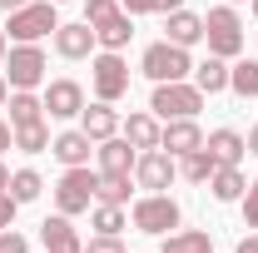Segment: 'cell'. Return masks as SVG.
I'll return each instance as SVG.
<instances>
[{
	"label": "cell",
	"instance_id": "cell-1",
	"mask_svg": "<svg viewBox=\"0 0 258 253\" xmlns=\"http://www.w3.org/2000/svg\"><path fill=\"white\" fill-rule=\"evenodd\" d=\"M204 40H209V55L219 60H238L243 55V20L233 5H214L204 15Z\"/></svg>",
	"mask_w": 258,
	"mask_h": 253
},
{
	"label": "cell",
	"instance_id": "cell-2",
	"mask_svg": "<svg viewBox=\"0 0 258 253\" xmlns=\"http://www.w3.org/2000/svg\"><path fill=\"white\" fill-rule=\"evenodd\" d=\"M204 109V90L189 85V80H169V85H154V99H149V114L154 119H194Z\"/></svg>",
	"mask_w": 258,
	"mask_h": 253
},
{
	"label": "cell",
	"instance_id": "cell-3",
	"mask_svg": "<svg viewBox=\"0 0 258 253\" xmlns=\"http://www.w3.org/2000/svg\"><path fill=\"white\" fill-rule=\"evenodd\" d=\"M10 40H20V45H40L45 35L60 30V15H55V5L50 0H30V5H20V10H10Z\"/></svg>",
	"mask_w": 258,
	"mask_h": 253
},
{
	"label": "cell",
	"instance_id": "cell-4",
	"mask_svg": "<svg viewBox=\"0 0 258 253\" xmlns=\"http://www.w3.org/2000/svg\"><path fill=\"white\" fill-rule=\"evenodd\" d=\"M139 70H144L154 85H169V80H189V75H194V60H189L184 45L159 40V45H149V50L139 55Z\"/></svg>",
	"mask_w": 258,
	"mask_h": 253
},
{
	"label": "cell",
	"instance_id": "cell-5",
	"mask_svg": "<svg viewBox=\"0 0 258 253\" xmlns=\"http://www.w3.org/2000/svg\"><path fill=\"white\" fill-rule=\"evenodd\" d=\"M95 184H99V174L90 169V164H80V169H64L60 174V184H55V209L60 214H90V204H95Z\"/></svg>",
	"mask_w": 258,
	"mask_h": 253
},
{
	"label": "cell",
	"instance_id": "cell-6",
	"mask_svg": "<svg viewBox=\"0 0 258 253\" xmlns=\"http://www.w3.org/2000/svg\"><path fill=\"white\" fill-rule=\"evenodd\" d=\"M90 80H95V99L104 104H119L129 95V65L119 50H99L95 65H90Z\"/></svg>",
	"mask_w": 258,
	"mask_h": 253
},
{
	"label": "cell",
	"instance_id": "cell-7",
	"mask_svg": "<svg viewBox=\"0 0 258 253\" xmlns=\"http://www.w3.org/2000/svg\"><path fill=\"white\" fill-rule=\"evenodd\" d=\"M129 219H134L139 233H159V238H164V233H174V228H179L184 209H179L169 194H144V199L134 204V214H129Z\"/></svg>",
	"mask_w": 258,
	"mask_h": 253
},
{
	"label": "cell",
	"instance_id": "cell-8",
	"mask_svg": "<svg viewBox=\"0 0 258 253\" xmlns=\"http://www.w3.org/2000/svg\"><path fill=\"white\" fill-rule=\"evenodd\" d=\"M45 50L40 45H15L10 55H5V80H10V90H35V85H45Z\"/></svg>",
	"mask_w": 258,
	"mask_h": 253
},
{
	"label": "cell",
	"instance_id": "cell-9",
	"mask_svg": "<svg viewBox=\"0 0 258 253\" xmlns=\"http://www.w3.org/2000/svg\"><path fill=\"white\" fill-rule=\"evenodd\" d=\"M174 179H179V159L169 154V149H144V154L134 159V184H139V189L164 194Z\"/></svg>",
	"mask_w": 258,
	"mask_h": 253
},
{
	"label": "cell",
	"instance_id": "cell-10",
	"mask_svg": "<svg viewBox=\"0 0 258 253\" xmlns=\"http://www.w3.org/2000/svg\"><path fill=\"white\" fill-rule=\"evenodd\" d=\"M40 99H45L50 119H80V109H85V85H80V80H50Z\"/></svg>",
	"mask_w": 258,
	"mask_h": 253
},
{
	"label": "cell",
	"instance_id": "cell-11",
	"mask_svg": "<svg viewBox=\"0 0 258 253\" xmlns=\"http://www.w3.org/2000/svg\"><path fill=\"white\" fill-rule=\"evenodd\" d=\"M159 149H169L174 159H184V154H194V149H204V129L194 124V119H164Z\"/></svg>",
	"mask_w": 258,
	"mask_h": 253
},
{
	"label": "cell",
	"instance_id": "cell-12",
	"mask_svg": "<svg viewBox=\"0 0 258 253\" xmlns=\"http://www.w3.org/2000/svg\"><path fill=\"white\" fill-rule=\"evenodd\" d=\"M50 154L60 159L64 169H80V164H90V154H95V139L85 129H64V134L50 139Z\"/></svg>",
	"mask_w": 258,
	"mask_h": 253
},
{
	"label": "cell",
	"instance_id": "cell-13",
	"mask_svg": "<svg viewBox=\"0 0 258 253\" xmlns=\"http://www.w3.org/2000/svg\"><path fill=\"white\" fill-rule=\"evenodd\" d=\"M40 243H45V253H85V243H80L70 214H55V219L40 223Z\"/></svg>",
	"mask_w": 258,
	"mask_h": 253
},
{
	"label": "cell",
	"instance_id": "cell-14",
	"mask_svg": "<svg viewBox=\"0 0 258 253\" xmlns=\"http://www.w3.org/2000/svg\"><path fill=\"white\" fill-rule=\"evenodd\" d=\"M80 129H85V134H90L95 144L114 139V134H119V114H114V104H104V99L85 104V109H80Z\"/></svg>",
	"mask_w": 258,
	"mask_h": 253
},
{
	"label": "cell",
	"instance_id": "cell-15",
	"mask_svg": "<svg viewBox=\"0 0 258 253\" xmlns=\"http://www.w3.org/2000/svg\"><path fill=\"white\" fill-rule=\"evenodd\" d=\"M95 154H99V174H134V159H139V149L129 144L124 134H114V139L95 144Z\"/></svg>",
	"mask_w": 258,
	"mask_h": 253
},
{
	"label": "cell",
	"instance_id": "cell-16",
	"mask_svg": "<svg viewBox=\"0 0 258 253\" xmlns=\"http://www.w3.org/2000/svg\"><path fill=\"white\" fill-rule=\"evenodd\" d=\"M95 30H90V25H85V20H80V25H60V30H55V50H60L64 60H90V55H95Z\"/></svg>",
	"mask_w": 258,
	"mask_h": 253
},
{
	"label": "cell",
	"instance_id": "cell-17",
	"mask_svg": "<svg viewBox=\"0 0 258 253\" xmlns=\"http://www.w3.org/2000/svg\"><path fill=\"white\" fill-rule=\"evenodd\" d=\"M164 30H169V45H199L204 40V15H194V10H169L164 15Z\"/></svg>",
	"mask_w": 258,
	"mask_h": 253
},
{
	"label": "cell",
	"instance_id": "cell-18",
	"mask_svg": "<svg viewBox=\"0 0 258 253\" xmlns=\"http://www.w3.org/2000/svg\"><path fill=\"white\" fill-rule=\"evenodd\" d=\"M119 134H124L129 144H134V149L144 154V149H159V134H164V124L154 119V114H144V109H139V114H129L124 124H119Z\"/></svg>",
	"mask_w": 258,
	"mask_h": 253
},
{
	"label": "cell",
	"instance_id": "cell-19",
	"mask_svg": "<svg viewBox=\"0 0 258 253\" xmlns=\"http://www.w3.org/2000/svg\"><path fill=\"white\" fill-rule=\"evenodd\" d=\"M204 149L219 159V164H243V154H248V139H243L238 129H214V134L204 139Z\"/></svg>",
	"mask_w": 258,
	"mask_h": 253
},
{
	"label": "cell",
	"instance_id": "cell-20",
	"mask_svg": "<svg viewBox=\"0 0 258 253\" xmlns=\"http://www.w3.org/2000/svg\"><path fill=\"white\" fill-rule=\"evenodd\" d=\"M209 189H214L219 204H238V199L248 194V179H243V169H238V164H219V169H214V179H209Z\"/></svg>",
	"mask_w": 258,
	"mask_h": 253
},
{
	"label": "cell",
	"instance_id": "cell-21",
	"mask_svg": "<svg viewBox=\"0 0 258 253\" xmlns=\"http://www.w3.org/2000/svg\"><path fill=\"white\" fill-rule=\"evenodd\" d=\"M129 35H134V15H129L124 5H119L109 20H99V25H95V40L104 45V50H124V45H129Z\"/></svg>",
	"mask_w": 258,
	"mask_h": 253
},
{
	"label": "cell",
	"instance_id": "cell-22",
	"mask_svg": "<svg viewBox=\"0 0 258 253\" xmlns=\"http://www.w3.org/2000/svg\"><path fill=\"white\" fill-rule=\"evenodd\" d=\"M5 109H10V129H20V124H35V119H45V99L35 95V90H10Z\"/></svg>",
	"mask_w": 258,
	"mask_h": 253
},
{
	"label": "cell",
	"instance_id": "cell-23",
	"mask_svg": "<svg viewBox=\"0 0 258 253\" xmlns=\"http://www.w3.org/2000/svg\"><path fill=\"white\" fill-rule=\"evenodd\" d=\"M194 85H199L204 95H224V90H228V60L209 55L204 65H194Z\"/></svg>",
	"mask_w": 258,
	"mask_h": 253
},
{
	"label": "cell",
	"instance_id": "cell-24",
	"mask_svg": "<svg viewBox=\"0 0 258 253\" xmlns=\"http://www.w3.org/2000/svg\"><path fill=\"white\" fill-rule=\"evenodd\" d=\"M159 253H214V238L204 228H184V233H164Z\"/></svg>",
	"mask_w": 258,
	"mask_h": 253
},
{
	"label": "cell",
	"instance_id": "cell-25",
	"mask_svg": "<svg viewBox=\"0 0 258 253\" xmlns=\"http://www.w3.org/2000/svg\"><path fill=\"white\" fill-rule=\"evenodd\" d=\"M214 169H219V159L209 154V149H194V154L179 159V174H184L189 184H209V179H214Z\"/></svg>",
	"mask_w": 258,
	"mask_h": 253
},
{
	"label": "cell",
	"instance_id": "cell-26",
	"mask_svg": "<svg viewBox=\"0 0 258 253\" xmlns=\"http://www.w3.org/2000/svg\"><path fill=\"white\" fill-rule=\"evenodd\" d=\"M228 90L238 99H258V60H238L228 70Z\"/></svg>",
	"mask_w": 258,
	"mask_h": 253
},
{
	"label": "cell",
	"instance_id": "cell-27",
	"mask_svg": "<svg viewBox=\"0 0 258 253\" xmlns=\"http://www.w3.org/2000/svg\"><path fill=\"white\" fill-rule=\"evenodd\" d=\"M40 189H45V179H40L35 169H15V174H10V199H15V204H35Z\"/></svg>",
	"mask_w": 258,
	"mask_h": 253
},
{
	"label": "cell",
	"instance_id": "cell-28",
	"mask_svg": "<svg viewBox=\"0 0 258 253\" xmlns=\"http://www.w3.org/2000/svg\"><path fill=\"white\" fill-rule=\"evenodd\" d=\"M95 204H129V174H99Z\"/></svg>",
	"mask_w": 258,
	"mask_h": 253
},
{
	"label": "cell",
	"instance_id": "cell-29",
	"mask_svg": "<svg viewBox=\"0 0 258 253\" xmlns=\"http://www.w3.org/2000/svg\"><path fill=\"white\" fill-rule=\"evenodd\" d=\"M15 149H25V154H45V149H50V129H45V119L15 129Z\"/></svg>",
	"mask_w": 258,
	"mask_h": 253
},
{
	"label": "cell",
	"instance_id": "cell-30",
	"mask_svg": "<svg viewBox=\"0 0 258 253\" xmlns=\"http://www.w3.org/2000/svg\"><path fill=\"white\" fill-rule=\"evenodd\" d=\"M95 233H119V228H124V204H95Z\"/></svg>",
	"mask_w": 258,
	"mask_h": 253
},
{
	"label": "cell",
	"instance_id": "cell-31",
	"mask_svg": "<svg viewBox=\"0 0 258 253\" xmlns=\"http://www.w3.org/2000/svg\"><path fill=\"white\" fill-rule=\"evenodd\" d=\"M114 10H119V0H85V25L95 30L99 20H109Z\"/></svg>",
	"mask_w": 258,
	"mask_h": 253
},
{
	"label": "cell",
	"instance_id": "cell-32",
	"mask_svg": "<svg viewBox=\"0 0 258 253\" xmlns=\"http://www.w3.org/2000/svg\"><path fill=\"white\" fill-rule=\"evenodd\" d=\"M85 253H129V248L119 243V233H95V238L85 243Z\"/></svg>",
	"mask_w": 258,
	"mask_h": 253
},
{
	"label": "cell",
	"instance_id": "cell-33",
	"mask_svg": "<svg viewBox=\"0 0 258 253\" xmlns=\"http://www.w3.org/2000/svg\"><path fill=\"white\" fill-rule=\"evenodd\" d=\"M238 204H243V223H248V228H258V179L248 184V194H243Z\"/></svg>",
	"mask_w": 258,
	"mask_h": 253
},
{
	"label": "cell",
	"instance_id": "cell-34",
	"mask_svg": "<svg viewBox=\"0 0 258 253\" xmlns=\"http://www.w3.org/2000/svg\"><path fill=\"white\" fill-rule=\"evenodd\" d=\"M0 253H30V243H25V233L5 228V233H0Z\"/></svg>",
	"mask_w": 258,
	"mask_h": 253
},
{
	"label": "cell",
	"instance_id": "cell-35",
	"mask_svg": "<svg viewBox=\"0 0 258 253\" xmlns=\"http://www.w3.org/2000/svg\"><path fill=\"white\" fill-rule=\"evenodd\" d=\"M15 209H20V204H15L10 194H0V233H5V228H15Z\"/></svg>",
	"mask_w": 258,
	"mask_h": 253
},
{
	"label": "cell",
	"instance_id": "cell-36",
	"mask_svg": "<svg viewBox=\"0 0 258 253\" xmlns=\"http://www.w3.org/2000/svg\"><path fill=\"white\" fill-rule=\"evenodd\" d=\"M129 15H144V10H154V0H119Z\"/></svg>",
	"mask_w": 258,
	"mask_h": 253
},
{
	"label": "cell",
	"instance_id": "cell-37",
	"mask_svg": "<svg viewBox=\"0 0 258 253\" xmlns=\"http://www.w3.org/2000/svg\"><path fill=\"white\" fill-rule=\"evenodd\" d=\"M5 149H15V129L0 119V154H5Z\"/></svg>",
	"mask_w": 258,
	"mask_h": 253
},
{
	"label": "cell",
	"instance_id": "cell-38",
	"mask_svg": "<svg viewBox=\"0 0 258 253\" xmlns=\"http://www.w3.org/2000/svg\"><path fill=\"white\" fill-rule=\"evenodd\" d=\"M154 10H159V15H169V10H184V0H154Z\"/></svg>",
	"mask_w": 258,
	"mask_h": 253
},
{
	"label": "cell",
	"instance_id": "cell-39",
	"mask_svg": "<svg viewBox=\"0 0 258 253\" xmlns=\"http://www.w3.org/2000/svg\"><path fill=\"white\" fill-rule=\"evenodd\" d=\"M238 253H258V228L248 233V238H243V243H238Z\"/></svg>",
	"mask_w": 258,
	"mask_h": 253
},
{
	"label": "cell",
	"instance_id": "cell-40",
	"mask_svg": "<svg viewBox=\"0 0 258 253\" xmlns=\"http://www.w3.org/2000/svg\"><path fill=\"white\" fill-rule=\"evenodd\" d=\"M5 99H10V80L0 75V109H5Z\"/></svg>",
	"mask_w": 258,
	"mask_h": 253
},
{
	"label": "cell",
	"instance_id": "cell-41",
	"mask_svg": "<svg viewBox=\"0 0 258 253\" xmlns=\"http://www.w3.org/2000/svg\"><path fill=\"white\" fill-rule=\"evenodd\" d=\"M0 194H10V169L0 164Z\"/></svg>",
	"mask_w": 258,
	"mask_h": 253
},
{
	"label": "cell",
	"instance_id": "cell-42",
	"mask_svg": "<svg viewBox=\"0 0 258 253\" xmlns=\"http://www.w3.org/2000/svg\"><path fill=\"white\" fill-rule=\"evenodd\" d=\"M248 154H258V124L248 129Z\"/></svg>",
	"mask_w": 258,
	"mask_h": 253
},
{
	"label": "cell",
	"instance_id": "cell-43",
	"mask_svg": "<svg viewBox=\"0 0 258 253\" xmlns=\"http://www.w3.org/2000/svg\"><path fill=\"white\" fill-rule=\"evenodd\" d=\"M20 5H30V0H0V10H20Z\"/></svg>",
	"mask_w": 258,
	"mask_h": 253
},
{
	"label": "cell",
	"instance_id": "cell-44",
	"mask_svg": "<svg viewBox=\"0 0 258 253\" xmlns=\"http://www.w3.org/2000/svg\"><path fill=\"white\" fill-rule=\"evenodd\" d=\"M0 60H5V35H0Z\"/></svg>",
	"mask_w": 258,
	"mask_h": 253
},
{
	"label": "cell",
	"instance_id": "cell-45",
	"mask_svg": "<svg viewBox=\"0 0 258 253\" xmlns=\"http://www.w3.org/2000/svg\"><path fill=\"white\" fill-rule=\"evenodd\" d=\"M248 10H253V15H258V0H248Z\"/></svg>",
	"mask_w": 258,
	"mask_h": 253
},
{
	"label": "cell",
	"instance_id": "cell-46",
	"mask_svg": "<svg viewBox=\"0 0 258 253\" xmlns=\"http://www.w3.org/2000/svg\"><path fill=\"white\" fill-rule=\"evenodd\" d=\"M228 5H243V0H228Z\"/></svg>",
	"mask_w": 258,
	"mask_h": 253
},
{
	"label": "cell",
	"instance_id": "cell-47",
	"mask_svg": "<svg viewBox=\"0 0 258 253\" xmlns=\"http://www.w3.org/2000/svg\"><path fill=\"white\" fill-rule=\"evenodd\" d=\"M50 5H64V0H50Z\"/></svg>",
	"mask_w": 258,
	"mask_h": 253
}]
</instances>
